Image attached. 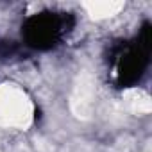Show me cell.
<instances>
[{"label":"cell","instance_id":"cell-1","mask_svg":"<svg viewBox=\"0 0 152 152\" xmlns=\"http://www.w3.org/2000/svg\"><path fill=\"white\" fill-rule=\"evenodd\" d=\"M150 47H152V27L148 22H145L141 25L138 38L132 43L124 41L113 48L109 61H116L118 64V72H116L118 88H129L141 79L148 64Z\"/></svg>","mask_w":152,"mask_h":152},{"label":"cell","instance_id":"cell-2","mask_svg":"<svg viewBox=\"0 0 152 152\" xmlns=\"http://www.w3.org/2000/svg\"><path fill=\"white\" fill-rule=\"evenodd\" d=\"M73 27V16L68 13H50L43 11L32 15L25 20L22 27V34L25 43L36 50H50L54 48L64 32Z\"/></svg>","mask_w":152,"mask_h":152},{"label":"cell","instance_id":"cell-3","mask_svg":"<svg viewBox=\"0 0 152 152\" xmlns=\"http://www.w3.org/2000/svg\"><path fill=\"white\" fill-rule=\"evenodd\" d=\"M18 52V45L15 41H0V57H13Z\"/></svg>","mask_w":152,"mask_h":152}]
</instances>
